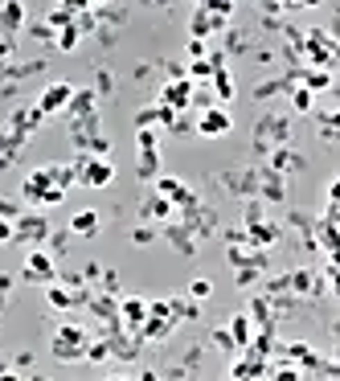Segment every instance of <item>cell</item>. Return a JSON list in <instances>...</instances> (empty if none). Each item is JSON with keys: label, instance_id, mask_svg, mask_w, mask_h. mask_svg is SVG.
<instances>
[{"label": "cell", "instance_id": "1", "mask_svg": "<svg viewBox=\"0 0 340 381\" xmlns=\"http://www.w3.org/2000/svg\"><path fill=\"white\" fill-rule=\"evenodd\" d=\"M49 353H53V361H62V365H70V361H83V353H86V332H83V328H70V324H62V328L53 332Z\"/></svg>", "mask_w": 340, "mask_h": 381}, {"label": "cell", "instance_id": "2", "mask_svg": "<svg viewBox=\"0 0 340 381\" xmlns=\"http://www.w3.org/2000/svg\"><path fill=\"white\" fill-rule=\"evenodd\" d=\"M78 185L86 189H103V185H111L115 180V164H111V156H78Z\"/></svg>", "mask_w": 340, "mask_h": 381}, {"label": "cell", "instance_id": "3", "mask_svg": "<svg viewBox=\"0 0 340 381\" xmlns=\"http://www.w3.org/2000/svg\"><path fill=\"white\" fill-rule=\"evenodd\" d=\"M21 279H25V283H53V279H58V262H53V254L42 251V246H29L25 266H21Z\"/></svg>", "mask_w": 340, "mask_h": 381}, {"label": "cell", "instance_id": "4", "mask_svg": "<svg viewBox=\"0 0 340 381\" xmlns=\"http://www.w3.org/2000/svg\"><path fill=\"white\" fill-rule=\"evenodd\" d=\"M45 238H49V221H45L42 213H21V217L12 221V242H29V246H42Z\"/></svg>", "mask_w": 340, "mask_h": 381}, {"label": "cell", "instance_id": "5", "mask_svg": "<svg viewBox=\"0 0 340 381\" xmlns=\"http://www.w3.org/2000/svg\"><path fill=\"white\" fill-rule=\"evenodd\" d=\"M230 127H234V119H230V111L226 107H205L201 115H197V127L193 131H201L205 139H221V135H230Z\"/></svg>", "mask_w": 340, "mask_h": 381}, {"label": "cell", "instance_id": "6", "mask_svg": "<svg viewBox=\"0 0 340 381\" xmlns=\"http://www.w3.org/2000/svg\"><path fill=\"white\" fill-rule=\"evenodd\" d=\"M193 86L197 83H189V78H169L156 103H160V107H172V111H185V107L193 103Z\"/></svg>", "mask_w": 340, "mask_h": 381}, {"label": "cell", "instance_id": "7", "mask_svg": "<svg viewBox=\"0 0 340 381\" xmlns=\"http://www.w3.org/2000/svg\"><path fill=\"white\" fill-rule=\"evenodd\" d=\"M70 94H74V86H70V83H49L42 94H37V111H42V115H58V111H66Z\"/></svg>", "mask_w": 340, "mask_h": 381}, {"label": "cell", "instance_id": "8", "mask_svg": "<svg viewBox=\"0 0 340 381\" xmlns=\"http://www.w3.org/2000/svg\"><path fill=\"white\" fill-rule=\"evenodd\" d=\"M0 29L4 33L25 29V0H0Z\"/></svg>", "mask_w": 340, "mask_h": 381}, {"label": "cell", "instance_id": "9", "mask_svg": "<svg viewBox=\"0 0 340 381\" xmlns=\"http://www.w3.org/2000/svg\"><path fill=\"white\" fill-rule=\"evenodd\" d=\"M94 111H99V94H94V90H74L70 103H66V115H70V119H86V115H94Z\"/></svg>", "mask_w": 340, "mask_h": 381}, {"label": "cell", "instance_id": "10", "mask_svg": "<svg viewBox=\"0 0 340 381\" xmlns=\"http://www.w3.org/2000/svg\"><path fill=\"white\" fill-rule=\"evenodd\" d=\"M144 316H148V299H139V296H128L124 303H119V320H124V328H139L144 324Z\"/></svg>", "mask_w": 340, "mask_h": 381}, {"label": "cell", "instance_id": "11", "mask_svg": "<svg viewBox=\"0 0 340 381\" xmlns=\"http://www.w3.org/2000/svg\"><path fill=\"white\" fill-rule=\"evenodd\" d=\"M45 189H49V172L37 169V172H29V176H25V185H21V197H25L29 205H42Z\"/></svg>", "mask_w": 340, "mask_h": 381}, {"label": "cell", "instance_id": "12", "mask_svg": "<svg viewBox=\"0 0 340 381\" xmlns=\"http://www.w3.org/2000/svg\"><path fill=\"white\" fill-rule=\"evenodd\" d=\"M213 29H226V17H213V12H205V8H197V12H193V21H189V33L205 42Z\"/></svg>", "mask_w": 340, "mask_h": 381}, {"label": "cell", "instance_id": "13", "mask_svg": "<svg viewBox=\"0 0 340 381\" xmlns=\"http://www.w3.org/2000/svg\"><path fill=\"white\" fill-rule=\"evenodd\" d=\"M99 226H103V217H99L94 210H83V213L70 217V234H74V238H94Z\"/></svg>", "mask_w": 340, "mask_h": 381}, {"label": "cell", "instance_id": "14", "mask_svg": "<svg viewBox=\"0 0 340 381\" xmlns=\"http://www.w3.org/2000/svg\"><path fill=\"white\" fill-rule=\"evenodd\" d=\"M226 328H230V337H234V344H238V348H246V344H250V337H255V320H250L246 312L230 316V324H226Z\"/></svg>", "mask_w": 340, "mask_h": 381}, {"label": "cell", "instance_id": "15", "mask_svg": "<svg viewBox=\"0 0 340 381\" xmlns=\"http://www.w3.org/2000/svg\"><path fill=\"white\" fill-rule=\"evenodd\" d=\"M217 66H221V53H213V58H193V62L185 66V74H189V83H205V78H213Z\"/></svg>", "mask_w": 340, "mask_h": 381}, {"label": "cell", "instance_id": "16", "mask_svg": "<svg viewBox=\"0 0 340 381\" xmlns=\"http://www.w3.org/2000/svg\"><path fill=\"white\" fill-rule=\"evenodd\" d=\"M135 176H139V180H156V176H160V156H156V148H144V152H139Z\"/></svg>", "mask_w": 340, "mask_h": 381}, {"label": "cell", "instance_id": "17", "mask_svg": "<svg viewBox=\"0 0 340 381\" xmlns=\"http://www.w3.org/2000/svg\"><path fill=\"white\" fill-rule=\"evenodd\" d=\"M230 378H266V361H258V357H246V361L230 365Z\"/></svg>", "mask_w": 340, "mask_h": 381}, {"label": "cell", "instance_id": "18", "mask_svg": "<svg viewBox=\"0 0 340 381\" xmlns=\"http://www.w3.org/2000/svg\"><path fill=\"white\" fill-rule=\"evenodd\" d=\"M78 42H83V33H78V17L66 25V29H58V37H53V45L62 49V53H70V49H78Z\"/></svg>", "mask_w": 340, "mask_h": 381}, {"label": "cell", "instance_id": "19", "mask_svg": "<svg viewBox=\"0 0 340 381\" xmlns=\"http://www.w3.org/2000/svg\"><path fill=\"white\" fill-rule=\"evenodd\" d=\"M210 83H213V90H217L213 99H234V74H230L226 66H217V70H213Z\"/></svg>", "mask_w": 340, "mask_h": 381}, {"label": "cell", "instance_id": "20", "mask_svg": "<svg viewBox=\"0 0 340 381\" xmlns=\"http://www.w3.org/2000/svg\"><path fill=\"white\" fill-rule=\"evenodd\" d=\"M271 164H275V169H283V172H296V169H303V156L287 152V148H279V152L271 156Z\"/></svg>", "mask_w": 340, "mask_h": 381}, {"label": "cell", "instance_id": "21", "mask_svg": "<svg viewBox=\"0 0 340 381\" xmlns=\"http://www.w3.org/2000/svg\"><path fill=\"white\" fill-rule=\"evenodd\" d=\"M303 86H307V90H328V86H332V74H328V66H316V70H307Z\"/></svg>", "mask_w": 340, "mask_h": 381}, {"label": "cell", "instance_id": "22", "mask_svg": "<svg viewBox=\"0 0 340 381\" xmlns=\"http://www.w3.org/2000/svg\"><path fill=\"white\" fill-rule=\"evenodd\" d=\"M291 107H296L299 115H303V111H312V107H316V90H307V86H296V90H291Z\"/></svg>", "mask_w": 340, "mask_h": 381}, {"label": "cell", "instance_id": "23", "mask_svg": "<svg viewBox=\"0 0 340 381\" xmlns=\"http://www.w3.org/2000/svg\"><path fill=\"white\" fill-rule=\"evenodd\" d=\"M185 296L193 299V303H205V299L213 296V279H193V283H189V291H185Z\"/></svg>", "mask_w": 340, "mask_h": 381}, {"label": "cell", "instance_id": "24", "mask_svg": "<svg viewBox=\"0 0 340 381\" xmlns=\"http://www.w3.org/2000/svg\"><path fill=\"white\" fill-rule=\"evenodd\" d=\"M139 213H144V217H169V213H172V201L156 193V197H152V201H148V205H144Z\"/></svg>", "mask_w": 340, "mask_h": 381}, {"label": "cell", "instance_id": "25", "mask_svg": "<svg viewBox=\"0 0 340 381\" xmlns=\"http://www.w3.org/2000/svg\"><path fill=\"white\" fill-rule=\"evenodd\" d=\"M262 135H275V139L283 144V139H287V124H283V119H262V124H258V139H262Z\"/></svg>", "mask_w": 340, "mask_h": 381}, {"label": "cell", "instance_id": "26", "mask_svg": "<svg viewBox=\"0 0 340 381\" xmlns=\"http://www.w3.org/2000/svg\"><path fill=\"white\" fill-rule=\"evenodd\" d=\"M201 8H205V12H213V17H226V21H230L234 0H201Z\"/></svg>", "mask_w": 340, "mask_h": 381}, {"label": "cell", "instance_id": "27", "mask_svg": "<svg viewBox=\"0 0 340 381\" xmlns=\"http://www.w3.org/2000/svg\"><path fill=\"white\" fill-rule=\"evenodd\" d=\"M262 197H266V201H283V180H279V176H266V180H262Z\"/></svg>", "mask_w": 340, "mask_h": 381}, {"label": "cell", "instance_id": "28", "mask_svg": "<svg viewBox=\"0 0 340 381\" xmlns=\"http://www.w3.org/2000/svg\"><path fill=\"white\" fill-rule=\"evenodd\" d=\"M29 37H37V42H53V37H58V29H53L49 21H37V25H29Z\"/></svg>", "mask_w": 340, "mask_h": 381}, {"label": "cell", "instance_id": "29", "mask_svg": "<svg viewBox=\"0 0 340 381\" xmlns=\"http://www.w3.org/2000/svg\"><path fill=\"white\" fill-rule=\"evenodd\" d=\"M135 148L144 152V148H156V127H139L135 131Z\"/></svg>", "mask_w": 340, "mask_h": 381}, {"label": "cell", "instance_id": "30", "mask_svg": "<svg viewBox=\"0 0 340 381\" xmlns=\"http://www.w3.org/2000/svg\"><path fill=\"white\" fill-rule=\"evenodd\" d=\"M33 361H37V357H33L29 348H25V353H17V357H12V373H29V369H33Z\"/></svg>", "mask_w": 340, "mask_h": 381}, {"label": "cell", "instance_id": "31", "mask_svg": "<svg viewBox=\"0 0 340 381\" xmlns=\"http://www.w3.org/2000/svg\"><path fill=\"white\" fill-rule=\"evenodd\" d=\"M169 238H172V246H180V254H193V242H189V238L180 234V226H172V230H169Z\"/></svg>", "mask_w": 340, "mask_h": 381}, {"label": "cell", "instance_id": "32", "mask_svg": "<svg viewBox=\"0 0 340 381\" xmlns=\"http://www.w3.org/2000/svg\"><path fill=\"white\" fill-rule=\"evenodd\" d=\"M213 344H217V348H226V353H234V348H238L234 337H230V328H217V332H213Z\"/></svg>", "mask_w": 340, "mask_h": 381}, {"label": "cell", "instance_id": "33", "mask_svg": "<svg viewBox=\"0 0 340 381\" xmlns=\"http://www.w3.org/2000/svg\"><path fill=\"white\" fill-rule=\"evenodd\" d=\"M45 21H49V25H53V29H66V25H70V21H74V17H70V12H66V8H53V12H49V17H45Z\"/></svg>", "mask_w": 340, "mask_h": 381}, {"label": "cell", "instance_id": "34", "mask_svg": "<svg viewBox=\"0 0 340 381\" xmlns=\"http://www.w3.org/2000/svg\"><path fill=\"white\" fill-rule=\"evenodd\" d=\"M131 242H135V246H148V242H156V230L139 226V230H131Z\"/></svg>", "mask_w": 340, "mask_h": 381}, {"label": "cell", "instance_id": "35", "mask_svg": "<svg viewBox=\"0 0 340 381\" xmlns=\"http://www.w3.org/2000/svg\"><path fill=\"white\" fill-rule=\"evenodd\" d=\"M21 205H17V201H4V197H0V217H4V221H17V217H21Z\"/></svg>", "mask_w": 340, "mask_h": 381}, {"label": "cell", "instance_id": "36", "mask_svg": "<svg viewBox=\"0 0 340 381\" xmlns=\"http://www.w3.org/2000/svg\"><path fill=\"white\" fill-rule=\"evenodd\" d=\"M62 201H66V189L49 185V189H45V197H42V205H62Z\"/></svg>", "mask_w": 340, "mask_h": 381}, {"label": "cell", "instance_id": "37", "mask_svg": "<svg viewBox=\"0 0 340 381\" xmlns=\"http://www.w3.org/2000/svg\"><path fill=\"white\" fill-rule=\"evenodd\" d=\"M234 279H238V287H250V283L258 279V266H238V275H234Z\"/></svg>", "mask_w": 340, "mask_h": 381}, {"label": "cell", "instance_id": "38", "mask_svg": "<svg viewBox=\"0 0 340 381\" xmlns=\"http://www.w3.org/2000/svg\"><path fill=\"white\" fill-rule=\"evenodd\" d=\"M58 8H66L70 17H78V12H86V8H90V0H58Z\"/></svg>", "mask_w": 340, "mask_h": 381}, {"label": "cell", "instance_id": "39", "mask_svg": "<svg viewBox=\"0 0 340 381\" xmlns=\"http://www.w3.org/2000/svg\"><path fill=\"white\" fill-rule=\"evenodd\" d=\"M12 291V275L8 271H0V307H4V296Z\"/></svg>", "mask_w": 340, "mask_h": 381}, {"label": "cell", "instance_id": "40", "mask_svg": "<svg viewBox=\"0 0 340 381\" xmlns=\"http://www.w3.org/2000/svg\"><path fill=\"white\" fill-rule=\"evenodd\" d=\"M189 58H205V42L201 37H189Z\"/></svg>", "mask_w": 340, "mask_h": 381}, {"label": "cell", "instance_id": "41", "mask_svg": "<svg viewBox=\"0 0 340 381\" xmlns=\"http://www.w3.org/2000/svg\"><path fill=\"white\" fill-rule=\"evenodd\" d=\"M111 90V74L107 70H99V83H94V94H107Z\"/></svg>", "mask_w": 340, "mask_h": 381}, {"label": "cell", "instance_id": "42", "mask_svg": "<svg viewBox=\"0 0 340 381\" xmlns=\"http://www.w3.org/2000/svg\"><path fill=\"white\" fill-rule=\"evenodd\" d=\"M4 242H12V221L0 217V246H4Z\"/></svg>", "mask_w": 340, "mask_h": 381}, {"label": "cell", "instance_id": "43", "mask_svg": "<svg viewBox=\"0 0 340 381\" xmlns=\"http://www.w3.org/2000/svg\"><path fill=\"white\" fill-rule=\"evenodd\" d=\"M12 58V37H0V62H8Z\"/></svg>", "mask_w": 340, "mask_h": 381}, {"label": "cell", "instance_id": "44", "mask_svg": "<svg viewBox=\"0 0 340 381\" xmlns=\"http://www.w3.org/2000/svg\"><path fill=\"white\" fill-rule=\"evenodd\" d=\"M169 78H189L185 74V62H169Z\"/></svg>", "mask_w": 340, "mask_h": 381}, {"label": "cell", "instance_id": "45", "mask_svg": "<svg viewBox=\"0 0 340 381\" xmlns=\"http://www.w3.org/2000/svg\"><path fill=\"white\" fill-rule=\"evenodd\" d=\"M99 275H103V271H99V262H90V266H86V271H83V279H86V283H94Z\"/></svg>", "mask_w": 340, "mask_h": 381}]
</instances>
